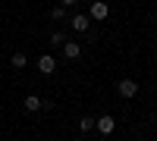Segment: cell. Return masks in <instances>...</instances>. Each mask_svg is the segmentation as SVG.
<instances>
[{"instance_id": "6da1fadb", "label": "cell", "mask_w": 157, "mask_h": 141, "mask_svg": "<svg viewBox=\"0 0 157 141\" xmlns=\"http://www.w3.org/2000/svg\"><path fill=\"white\" fill-rule=\"evenodd\" d=\"M110 16V6L107 3H104V0H91V3H88V19H107Z\"/></svg>"}, {"instance_id": "7a4b0ae2", "label": "cell", "mask_w": 157, "mask_h": 141, "mask_svg": "<svg viewBox=\"0 0 157 141\" xmlns=\"http://www.w3.org/2000/svg\"><path fill=\"white\" fill-rule=\"evenodd\" d=\"M116 94L120 97H135L138 94V82L135 79H120L116 82Z\"/></svg>"}, {"instance_id": "3957f363", "label": "cell", "mask_w": 157, "mask_h": 141, "mask_svg": "<svg viewBox=\"0 0 157 141\" xmlns=\"http://www.w3.org/2000/svg\"><path fill=\"white\" fill-rule=\"evenodd\" d=\"M94 129H98L101 135H113V132H116V119L110 116V113H104V116L94 119Z\"/></svg>"}, {"instance_id": "277c9868", "label": "cell", "mask_w": 157, "mask_h": 141, "mask_svg": "<svg viewBox=\"0 0 157 141\" xmlns=\"http://www.w3.org/2000/svg\"><path fill=\"white\" fill-rule=\"evenodd\" d=\"M38 72H41V75H54L57 72V60L50 54H41V57H38Z\"/></svg>"}, {"instance_id": "5b68a950", "label": "cell", "mask_w": 157, "mask_h": 141, "mask_svg": "<svg viewBox=\"0 0 157 141\" xmlns=\"http://www.w3.org/2000/svg\"><path fill=\"white\" fill-rule=\"evenodd\" d=\"M69 25H72V32H88V25H91V19H88V13H72V19H69Z\"/></svg>"}, {"instance_id": "8992f818", "label": "cell", "mask_w": 157, "mask_h": 141, "mask_svg": "<svg viewBox=\"0 0 157 141\" xmlns=\"http://www.w3.org/2000/svg\"><path fill=\"white\" fill-rule=\"evenodd\" d=\"M82 57V44L78 41H66L63 44V60H78Z\"/></svg>"}, {"instance_id": "52a82bcc", "label": "cell", "mask_w": 157, "mask_h": 141, "mask_svg": "<svg viewBox=\"0 0 157 141\" xmlns=\"http://www.w3.org/2000/svg\"><path fill=\"white\" fill-rule=\"evenodd\" d=\"M22 107L29 110V113H38V110H44V100L38 97V94H29V97L22 100Z\"/></svg>"}, {"instance_id": "ba28073f", "label": "cell", "mask_w": 157, "mask_h": 141, "mask_svg": "<svg viewBox=\"0 0 157 141\" xmlns=\"http://www.w3.org/2000/svg\"><path fill=\"white\" fill-rule=\"evenodd\" d=\"M10 63H13V69H25V66H29V57H25L22 50H16V54L10 57Z\"/></svg>"}, {"instance_id": "9c48e42d", "label": "cell", "mask_w": 157, "mask_h": 141, "mask_svg": "<svg viewBox=\"0 0 157 141\" xmlns=\"http://www.w3.org/2000/svg\"><path fill=\"white\" fill-rule=\"evenodd\" d=\"M78 132H94V116H82L78 119Z\"/></svg>"}, {"instance_id": "30bf717a", "label": "cell", "mask_w": 157, "mask_h": 141, "mask_svg": "<svg viewBox=\"0 0 157 141\" xmlns=\"http://www.w3.org/2000/svg\"><path fill=\"white\" fill-rule=\"evenodd\" d=\"M66 41H69V38L63 35V32H54V35H50V44H54V47H63Z\"/></svg>"}, {"instance_id": "8fae6325", "label": "cell", "mask_w": 157, "mask_h": 141, "mask_svg": "<svg viewBox=\"0 0 157 141\" xmlns=\"http://www.w3.org/2000/svg\"><path fill=\"white\" fill-rule=\"evenodd\" d=\"M50 16H54V19H66V9H63V6H54V9H50Z\"/></svg>"}, {"instance_id": "7c38bea8", "label": "cell", "mask_w": 157, "mask_h": 141, "mask_svg": "<svg viewBox=\"0 0 157 141\" xmlns=\"http://www.w3.org/2000/svg\"><path fill=\"white\" fill-rule=\"evenodd\" d=\"M75 3H78V0H60V6H63V9H69V6H75Z\"/></svg>"}, {"instance_id": "4fadbf2b", "label": "cell", "mask_w": 157, "mask_h": 141, "mask_svg": "<svg viewBox=\"0 0 157 141\" xmlns=\"http://www.w3.org/2000/svg\"><path fill=\"white\" fill-rule=\"evenodd\" d=\"M154 122H157V113H154Z\"/></svg>"}]
</instances>
